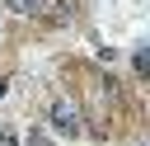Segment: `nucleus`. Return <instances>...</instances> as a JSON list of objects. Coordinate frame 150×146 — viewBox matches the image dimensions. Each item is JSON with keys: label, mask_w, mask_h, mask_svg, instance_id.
Segmentation results:
<instances>
[{"label": "nucleus", "mask_w": 150, "mask_h": 146, "mask_svg": "<svg viewBox=\"0 0 150 146\" xmlns=\"http://www.w3.org/2000/svg\"><path fill=\"white\" fill-rule=\"evenodd\" d=\"M47 118H52V127H56L61 137H80V113H75L66 99H56V104L47 108Z\"/></svg>", "instance_id": "1"}, {"label": "nucleus", "mask_w": 150, "mask_h": 146, "mask_svg": "<svg viewBox=\"0 0 150 146\" xmlns=\"http://www.w3.org/2000/svg\"><path fill=\"white\" fill-rule=\"evenodd\" d=\"M14 14H47L52 9V0H5Z\"/></svg>", "instance_id": "2"}, {"label": "nucleus", "mask_w": 150, "mask_h": 146, "mask_svg": "<svg viewBox=\"0 0 150 146\" xmlns=\"http://www.w3.org/2000/svg\"><path fill=\"white\" fill-rule=\"evenodd\" d=\"M23 146H52V137H47L42 127H28V137H23Z\"/></svg>", "instance_id": "3"}]
</instances>
